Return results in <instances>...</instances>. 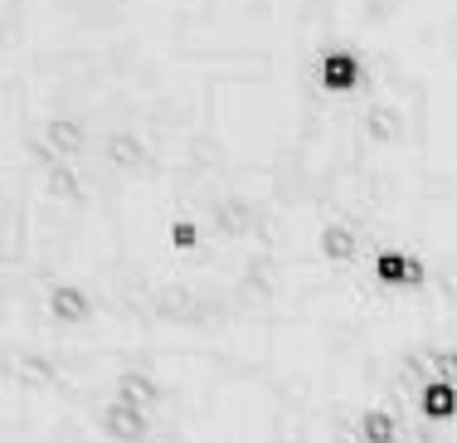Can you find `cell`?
<instances>
[{"label":"cell","instance_id":"obj_3","mask_svg":"<svg viewBox=\"0 0 457 443\" xmlns=\"http://www.w3.org/2000/svg\"><path fill=\"white\" fill-rule=\"evenodd\" d=\"M45 312L59 327H88L97 317V297H93L88 283H79V278H54L45 288Z\"/></svg>","mask_w":457,"mask_h":443},{"label":"cell","instance_id":"obj_7","mask_svg":"<svg viewBox=\"0 0 457 443\" xmlns=\"http://www.w3.org/2000/svg\"><path fill=\"white\" fill-rule=\"evenodd\" d=\"M200 220H190V214H176L170 220V230H166V244H170V254H200Z\"/></svg>","mask_w":457,"mask_h":443},{"label":"cell","instance_id":"obj_2","mask_svg":"<svg viewBox=\"0 0 457 443\" xmlns=\"http://www.w3.org/2000/svg\"><path fill=\"white\" fill-rule=\"evenodd\" d=\"M93 424L107 443H151V434H156V414L127 395H107L93 409Z\"/></svg>","mask_w":457,"mask_h":443},{"label":"cell","instance_id":"obj_5","mask_svg":"<svg viewBox=\"0 0 457 443\" xmlns=\"http://www.w3.org/2000/svg\"><path fill=\"white\" fill-rule=\"evenodd\" d=\"M413 409H419L423 419H433V424H453L457 419V385L428 375V380L413 390Z\"/></svg>","mask_w":457,"mask_h":443},{"label":"cell","instance_id":"obj_4","mask_svg":"<svg viewBox=\"0 0 457 443\" xmlns=\"http://www.w3.org/2000/svg\"><path fill=\"white\" fill-rule=\"evenodd\" d=\"M317 258L326 268H355L365 254V244H361V230H355L351 220H326L321 230H317Z\"/></svg>","mask_w":457,"mask_h":443},{"label":"cell","instance_id":"obj_6","mask_svg":"<svg viewBox=\"0 0 457 443\" xmlns=\"http://www.w3.org/2000/svg\"><path fill=\"white\" fill-rule=\"evenodd\" d=\"M317 73H321V88L326 93H351L355 83H361V59H355L351 49H331L317 63Z\"/></svg>","mask_w":457,"mask_h":443},{"label":"cell","instance_id":"obj_1","mask_svg":"<svg viewBox=\"0 0 457 443\" xmlns=\"http://www.w3.org/2000/svg\"><path fill=\"white\" fill-rule=\"evenodd\" d=\"M370 278H375L385 293H419V288H428L433 283V273H428V258L423 254H413V248H395V244H379V248H370Z\"/></svg>","mask_w":457,"mask_h":443}]
</instances>
